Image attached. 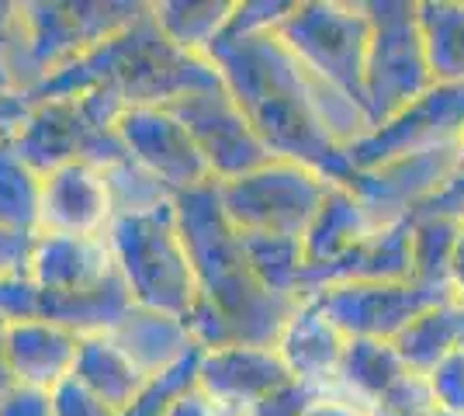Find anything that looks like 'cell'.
Segmentation results:
<instances>
[{
  "label": "cell",
  "instance_id": "obj_6",
  "mask_svg": "<svg viewBox=\"0 0 464 416\" xmlns=\"http://www.w3.org/2000/svg\"><path fill=\"white\" fill-rule=\"evenodd\" d=\"M274 35L309 77L364 111V60L371 39L364 0H295Z\"/></svg>",
  "mask_w": 464,
  "mask_h": 416
},
{
  "label": "cell",
  "instance_id": "obj_15",
  "mask_svg": "<svg viewBox=\"0 0 464 416\" xmlns=\"http://www.w3.org/2000/svg\"><path fill=\"white\" fill-rule=\"evenodd\" d=\"M285 378L291 375L274 347L229 343L201 351L194 385L229 416H250Z\"/></svg>",
  "mask_w": 464,
  "mask_h": 416
},
{
  "label": "cell",
  "instance_id": "obj_39",
  "mask_svg": "<svg viewBox=\"0 0 464 416\" xmlns=\"http://www.w3.org/2000/svg\"><path fill=\"white\" fill-rule=\"evenodd\" d=\"M423 212H430V216H444V218H450V222L464 226V167H458V174L447 180L444 191L430 201Z\"/></svg>",
  "mask_w": 464,
  "mask_h": 416
},
{
  "label": "cell",
  "instance_id": "obj_37",
  "mask_svg": "<svg viewBox=\"0 0 464 416\" xmlns=\"http://www.w3.org/2000/svg\"><path fill=\"white\" fill-rule=\"evenodd\" d=\"M32 243L35 237L0 229V277L28 275V260H32Z\"/></svg>",
  "mask_w": 464,
  "mask_h": 416
},
{
  "label": "cell",
  "instance_id": "obj_17",
  "mask_svg": "<svg viewBox=\"0 0 464 416\" xmlns=\"http://www.w3.org/2000/svg\"><path fill=\"white\" fill-rule=\"evenodd\" d=\"M118 275L115 254L104 237H66V233H35L28 277L42 295L63 298L97 288Z\"/></svg>",
  "mask_w": 464,
  "mask_h": 416
},
{
  "label": "cell",
  "instance_id": "obj_8",
  "mask_svg": "<svg viewBox=\"0 0 464 416\" xmlns=\"http://www.w3.org/2000/svg\"><path fill=\"white\" fill-rule=\"evenodd\" d=\"M333 184L336 180L323 178L302 163L271 157L264 167L243 178L215 184V195L239 233L302 239Z\"/></svg>",
  "mask_w": 464,
  "mask_h": 416
},
{
  "label": "cell",
  "instance_id": "obj_40",
  "mask_svg": "<svg viewBox=\"0 0 464 416\" xmlns=\"http://www.w3.org/2000/svg\"><path fill=\"white\" fill-rule=\"evenodd\" d=\"M167 416H229V413L218 410L198 385H191V389H184V392L174 399V406H170V413Z\"/></svg>",
  "mask_w": 464,
  "mask_h": 416
},
{
  "label": "cell",
  "instance_id": "obj_38",
  "mask_svg": "<svg viewBox=\"0 0 464 416\" xmlns=\"http://www.w3.org/2000/svg\"><path fill=\"white\" fill-rule=\"evenodd\" d=\"M0 416H53L49 406V392H35V389H7L0 396Z\"/></svg>",
  "mask_w": 464,
  "mask_h": 416
},
{
  "label": "cell",
  "instance_id": "obj_19",
  "mask_svg": "<svg viewBox=\"0 0 464 416\" xmlns=\"http://www.w3.org/2000/svg\"><path fill=\"white\" fill-rule=\"evenodd\" d=\"M80 337L53 319L7 323V368L18 389L53 392L73 375Z\"/></svg>",
  "mask_w": 464,
  "mask_h": 416
},
{
  "label": "cell",
  "instance_id": "obj_45",
  "mask_svg": "<svg viewBox=\"0 0 464 416\" xmlns=\"http://www.w3.org/2000/svg\"><path fill=\"white\" fill-rule=\"evenodd\" d=\"M461 309V305H458ZM461 347H464V309H461Z\"/></svg>",
  "mask_w": 464,
  "mask_h": 416
},
{
  "label": "cell",
  "instance_id": "obj_42",
  "mask_svg": "<svg viewBox=\"0 0 464 416\" xmlns=\"http://www.w3.org/2000/svg\"><path fill=\"white\" fill-rule=\"evenodd\" d=\"M450 302L464 309V226L458 247H454V257H450Z\"/></svg>",
  "mask_w": 464,
  "mask_h": 416
},
{
  "label": "cell",
  "instance_id": "obj_3",
  "mask_svg": "<svg viewBox=\"0 0 464 416\" xmlns=\"http://www.w3.org/2000/svg\"><path fill=\"white\" fill-rule=\"evenodd\" d=\"M208 87H222L215 63L177 49L160 32L153 7L146 4V11L132 24L53 73L32 98L101 91L121 108H170L174 101Z\"/></svg>",
  "mask_w": 464,
  "mask_h": 416
},
{
  "label": "cell",
  "instance_id": "obj_5",
  "mask_svg": "<svg viewBox=\"0 0 464 416\" xmlns=\"http://www.w3.org/2000/svg\"><path fill=\"white\" fill-rule=\"evenodd\" d=\"M104 239L136 305L188 319L198 302V285L188 247L177 229L174 201L153 212L115 216Z\"/></svg>",
  "mask_w": 464,
  "mask_h": 416
},
{
  "label": "cell",
  "instance_id": "obj_43",
  "mask_svg": "<svg viewBox=\"0 0 464 416\" xmlns=\"http://www.w3.org/2000/svg\"><path fill=\"white\" fill-rule=\"evenodd\" d=\"M7 389H14V382H11V368H7V323L0 319V396Z\"/></svg>",
  "mask_w": 464,
  "mask_h": 416
},
{
  "label": "cell",
  "instance_id": "obj_27",
  "mask_svg": "<svg viewBox=\"0 0 464 416\" xmlns=\"http://www.w3.org/2000/svg\"><path fill=\"white\" fill-rule=\"evenodd\" d=\"M395 354L402 357L409 372L430 375L444 357H450L461 347V309L454 302H440L433 309H426L409 323L399 337L392 340Z\"/></svg>",
  "mask_w": 464,
  "mask_h": 416
},
{
  "label": "cell",
  "instance_id": "obj_7",
  "mask_svg": "<svg viewBox=\"0 0 464 416\" xmlns=\"http://www.w3.org/2000/svg\"><path fill=\"white\" fill-rule=\"evenodd\" d=\"M371 21L364 60V115L371 129L437 83L420 28V0H364Z\"/></svg>",
  "mask_w": 464,
  "mask_h": 416
},
{
  "label": "cell",
  "instance_id": "obj_1",
  "mask_svg": "<svg viewBox=\"0 0 464 416\" xmlns=\"http://www.w3.org/2000/svg\"><path fill=\"white\" fill-rule=\"evenodd\" d=\"M208 60L271 157L347 184L353 174L347 150L371 132L368 115L353 101L309 77L274 32L218 39Z\"/></svg>",
  "mask_w": 464,
  "mask_h": 416
},
{
  "label": "cell",
  "instance_id": "obj_31",
  "mask_svg": "<svg viewBox=\"0 0 464 416\" xmlns=\"http://www.w3.org/2000/svg\"><path fill=\"white\" fill-rule=\"evenodd\" d=\"M104 174V184H108V195H111V208L115 216H136V212H153V208H163L170 205L174 195L153 180L142 167H136L129 157L115 160L108 167H101Z\"/></svg>",
  "mask_w": 464,
  "mask_h": 416
},
{
  "label": "cell",
  "instance_id": "obj_16",
  "mask_svg": "<svg viewBox=\"0 0 464 416\" xmlns=\"http://www.w3.org/2000/svg\"><path fill=\"white\" fill-rule=\"evenodd\" d=\"M115 218L104 174L91 163H63L42 174L39 233L104 237Z\"/></svg>",
  "mask_w": 464,
  "mask_h": 416
},
{
  "label": "cell",
  "instance_id": "obj_32",
  "mask_svg": "<svg viewBox=\"0 0 464 416\" xmlns=\"http://www.w3.org/2000/svg\"><path fill=\"white\" fill-rule=\"evenodd\" d=\"M198 357H188L184 364H177L170 372H163V375L150 378L146 385H142V392H139L125 410L118 416H167L170 413V406H174V399L184 392V389H191L194 385V372H198Z\"/></svg>",
  "mask_w": 464,
  "mask_h": 416
},
{
  "label": "cell",
  "instance_id": "obj_36",
  "mask_svg": "<svg viewBox=\"0 0 464 416\" xmlns=\"http://www.w3.org/2000/svg\"><path fill=\"white\" fill-rule=\"evenodd\" d=\"M49 406H53V416H118L108 402L91 396L73 378L59 382L56 389L49 392Z\"/></svg>",
  "mask_w": 464,
  "mask_h": 416
},
{
  "label": "cell",
  "instance_id": "obj_20",
  "mask_svg": "<svg viewBox=\"0 0 464 416\" xmlns=\"http://www.w3.org/2000/svg\"><path fill=\"white\" fill-rule=\"evenodd\" d=\"M409 277H412V218L371 229L340 260L309 271V295L329 285H392Z\"/></svg>",
  "mask_w": 464,
  "mask_h": 416
},
{
  "label": "cell",
  "instance_id": "obj_29",
  "mask_svg": "<svg viewBox=\"0 0 464 416\" xmlns=\"http://www.w3.org/2000/svg\"><path fill=\"white\" fill-rule=\"evenodd\" d=\"M461 237V226L444 216H412V285L450 298V257Z\"/></svg>",
  "mask_w": 464,
  "mask_h": 416
},
{
  "label": "cell",
  "instance_id": "obj_22",
  "mask_svg": "<svg viewBox=\"0 0 464 416\" xmlns=\"http://www.w3.org/2000/svg\"><path fill=\"white\" fill-rule=\"evenodd\" d=\"M412 378H416V372H409L388 340L353 337L347 340V351H343V361H340L336 392H343L364 413H371L382 402H388L395 392H402Z\"/></svg>",
  "mask_w": 464,
  "mask_h": 416
},
{
  "label": "cell",
  "instance_id": "obj_34",
  "mask_svg": "<svg viewBox=\"0 0 464 416\" xmlns=\"http://www.w3.org/2000/svg\"><path fill=\"white\" fill-rule=\"evenodd\" d=\"M326 396V389H315V385L298 382V378H285L250 416H309L312 406L323 402Z\"/></svg>",
  "mask_w": 464,
  "mask_h": 416
},
{
  "label": "cell",
  "instance_id": "obj_4",
  "mask_svg": "<svg viewBox=\"0 0 464 416\" xmlns=\"http://www.w3.org/2000/svg\"><path fill=\"white\" fill-rule=\"evenodd\" d=\"M121 104L101 91L59 98H0V136L24 163L49 174L63 163L108 167L125 157L118 139Z\"/></svg>",
  "mask_w": 464,
  "mask_h": 416
},
{
  "label": "cell",
  "instance_id": "obj_26",
  "mask_svg": "<svg viewBox=\"0 0 464 416\" xmlns=\"http://www.w3.org/2000/svg\"><path fill=\"white\" fill-rule=\"evenodd\" d=\"M232 4L236 0H156L150 7H153V21L160 24V32L177 49L208 56L215 42L226 35Z\"/></svg>",
  "mask_w": 464,
  "mask_h": 416
},
{
  "label": "cell",
  "instance_id": "obj_41",
  "mask_svg": "<svg viewBox=\"0 0 464 416\" xmlns=\"http://www.w3.org/2000/svg\"><path fill=\"white\" fill-rule=\"evenodd\" d=\"M309 416H368L353 399H347L343 392H329L323 402H315L309 410Z\"/></svg>",
  "mask_w": 464,
  "mask_h": 416
},
{
  "label": "cell",
  "instance_id": "obj_13",
  "mask_svg": "<svg viewBox=\"0 0 464 416\" xmlns=\"http://www.w3.org/2000/svg\"><path fill=\"white\" fill-rule=\"evenodd\" d=\"M319 313L343 334L347 340H392L406 330L412 319L450 302V298L426 292L412 281H392V285H329L312 292Z\"/></svg>",
  "mask_w": 464,
  "mask_h": 416
},
{
  "label": "cell",
  "instance_id": "obj_24",
  "mask_svg": "<svg viewBox=\"0 0 464 416\" xmlns=\"http://www.w3.org/2000/svg\"><path fill=\"white\" fill-rule=\"evenodd\" d=\"M70 378L77 385H83L91 396L108 402L115 413H121L142 392V385L150 382L129 357L118 351V343L108 334L104 337H80L77 361H73V375Z\"/></svg>",
  "mask_w": 464,
  "mask_h": 416
},
{
  "label": "cell",
  "instance_id": "obj_35",
  "mask_svg": "<svg viewBox=\"0 0 464 416\" xmlns=\"http://www.w3.org/2000/svg\"><path fill=\"white\" fill-rule=\"evenodd\" d=\"M0 319L4 323L42 319V288L28 275L0 277Z\"/></svg>",
  "mask_w": 464,
  "mask_h": 416
},
{
  "label": "cell",
  "instance_id": "obj_25",
  "mask_svg": "<svg viewBox=\"0 0 464 416\" xmlns=\"http://www.w3.org/2000/svg\"><path fill=\"white\" fill-rule=\"evenodd\" d=\"M243 257L250 275L260 281L264 292L285 298V302H305L309 298V257L302 239L271 237V233H239Z\"/></svg>",
  "mask_w": 464,
  "mask_h": 416
},
{
  "label": "cell",
  "instance_id": "obj_18",
  "mask_svg": "<svg viewBox=\"0 0 464 416\" xmlns=\"http://www.w3.org/2000/svg\"><path fill=\"white\" fill-rule=\"evenodd\" d=\"M274 351L285 361L291 378L309 382L315 389L336 392V378H340V361L347 351V337L329 323L319 305L305 298L295 305L285 330L274 340Z\"/></svg>",
  "mask_w": 464,
  "mask_h": 416
},
{
  "label": "cell",
  "instance_id": "obj_46",
  "mask_svg": "<svg viewBox=\"0 0 464 416\" xmlns=\"http://www.w3.org/2000/svg\"><path fill=\"white\" fill-rule=\"evenodd\" d=\"M430 416H454V413H430Z\"/></svg>",
  "mask_w": 464,
  "mask_h": 416
},
{
  "label": "cell",
  "instance_id": "obj_11",
  "mask_svg": "<svg viewBox=\"0 0 464 416\" xmlns=\"http://www.w3.org/2000/svg\"><path fill=\"white\" fill-rule=\"evenodd\" d=\"M170 111L194 139L215 184L243 178L271 160V150L256 136V129L226 87L194 91L188 98L174 101Z\"/></svg>",
  "mask_w": 464,
  "mask_h": 416
},
{
  "label": "cell",
  "instance_id": "obj_12",
  "mask_svg": "<svg viewBox=\"0 0 464 416\" xmlns=\"http://www.w3.org/2000/svg\"><path fill=\"white\" fill-rule=\"evenodd\" d=\"M454 174H458V150H440V153L399 157L368 170H353L347 188L368 212L371 226L378 229L420 216Z\"/></svg>",
  "mask_w": 464,
  "mask_h": 416
},
{
  "label": "cell",
  "instance_id": "obj_14",
  "mask_svg": "<svg viewBox=\"0 0 464 416\" xmlns=\"http://www.w3.org/2000/svg\"><path fill=\"white\" fill-rule=\"evenodd\" d=\"M118 139L125 157L160 180L174 198L215 184L194 139L170 108H125L118 119Z\"/></svg>",
  "mask_w": 464,
  "mask_h": 416
},
{
  "label": "cell",
  "instance_id": "obj_2",
  "mask_svg": "<svg viewBox=\"0 0 464 416\" xmlns=\"http://www.w3.org/2000/svg\"><path fill=\"white\" fill-rule=\"evenodd\" d=\"M174 216L198 285V302L184 319L194 343L201 351L229 343L274 347L298 302L264 292L250 275L239 229L222 212L215 184L177 195Z\"/></svg>",
  "mask_w": 464,
  "mask_h": 416
},
{
  "label": "cell",
  "instance_id": "obj_30",
  "mask_svg": "<svg viewBox=\"0 0 464 416\" xmlns=\"http://www.w3.org/2000/svg\"><path fill=\"white\" fill-rule=\"evenodd\" d=\"M42 212V174L0 136V229L35 237Z\"/></svg>",
  "mask_w": 464,
  "mask_h": 416
},
{
  "label": "cell",
  "instance_id": "obj_33",
  "mask_svg": "<svg viewBox=\"0 0 464 416\" xmlns=\"http://www.w3.org/2000/svg\"><path fill=\"white\" fill-rule=\"evenodd\" d=\"M426 389H430L433 413L464 416V351H454L450 357H444L426 375Z\"/></svg>",
  "mask_w": 464,
  "mask_h": 416
},
{
  "label": "cell",
  "instance_id": "obj_10",
  "mask_svg": "<svg viewBox=\"0 0 464 416\" xmlns=\"http://www.w3.org/2000/svg\"><path fill=\"white\" fill-rule=\"evenodd\" d=\"M464 139V87L433 83L423 98L406 104L392 119L378 121L368 136H361L347 150L353 170H368L385 160L420 157L458 150Z\"/></svg>",
  "mask_w": 464,
  "mask_h": 416
},
{
  "label": "cell",
  "instance_id": "obj_9",
  "mask_svg": "<svg viewBox=\"0 0 464 416\" xmlns=\"http://www.w3.org/2000/svg\"><path fill=\"white\" fill-rule=\"evenodd\" d=\"M142 11V0H24L21 15L42 83L104 39L118 35Z\"/></svg>",
  "mask_w": 464,
  "mask_h": 416
},
{
  "label": "cell",
  "instance_id": "obj_21",
  "mask_svg": "<svg viewBox=\"0 0 464 416\" xmlns=\"http://www.w3.org/2000/svg\"><path fill=\"white\" fill-rule=\"evenodd\" d=\"M108 337L115 340L118 351L146 378L163 375L201 351L184 319L170 316V313H156V309H142V305H132V313L121 319Z\"/></svg>",
  "mask_w": 464,
  "mask_h": 416
},
{
  "label": "cell",
  "instance_id": "obj_44",
  "mask_svg": "<svg viewBox=\"0 0 464 416\" xmlns=\"http://www.w3.org/2000/svg\"><path fill=\"white\" fill-rule=\"evenodd\" d=\"M458 167H464V139H461V146H458Z\"/></svg>",
  "mask_w": 464,
  "mask_h": 416
},
{
  "label": "cell",
  "instance_id": "obj_28",
  "mask_svg": "<svg viewBox=\"0 0 464 416\" xmlns=\"http://www.w3.org/2000/svg\"><path fill=\"white\" fill-rule=\"evenodd\" d=\"M420 28L433 80L464 87V0H420Z\"/></svg>",
  "mask_w": 464,
  "mask_h": 416
},
{
  "label": "cell",
  "instance_id": "obj_23",
  "mask_svg": "<svg viewBox=\"0 0 464 416\" xmlns=\"http://www.w3.org/2000/svg\"><path fill=\"white\" fill-rule=\"evenodd\" d=\"M371 218L361 208V201L353 198L347 184H333L329 188L326 201L319 205L315 218L309 222L302 247H305V257H309V271H319L333 260H340L347 250H353L361 239L368 237Z\"/></svg>",
  "mask_w": 464,
  "mask_h": 416
}]
</instances>
